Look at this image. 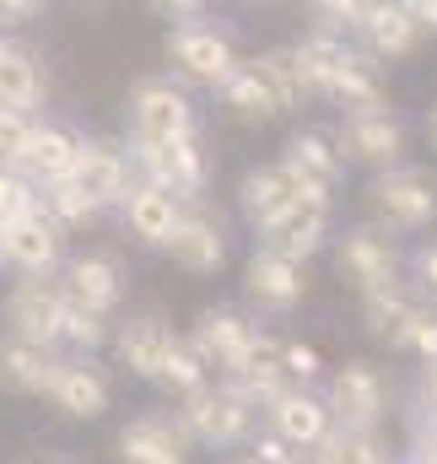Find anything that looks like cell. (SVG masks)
I'll return each instance as SVG.
<instances>
[{
	"mask_svg": "<svg viewBox=\"0 0 437 464\" xmlns=\"http://www.w3.org/2000/svg\"><path fill=\"white\" fill-rule=\"evenodd\" d=\"M60 362H65V351L27 346V341L0 335V389L5 394H22V400H49Z\"/></svg>",
	"mask_w": 437,
	"mask_h": 464,
	"instance_id": "cell-24",
	"label": "cell"
},
{
	"mask_svg": "<svg viewBox=\"0 0 437 464\" xmlns=\"http://www.w3.org/2000/svg\"><path fill=\"white\" fill-rule=\"evenodd\" d=\"M49 405L71 421H103L113 405V383L109 372L92 362V356H65L60 372H54V389H49Z\"/></svg>",
	"mask_w": 437,
	"mask_h": 464,
	"instance_id": "cell-17",
	"label": "cell"
},
{
	"mask_svg": "<svg viewBox=\"0 0 437 464\" xmlns=\"http://www.w3.org/2000/svg\"><path fill=\"white\" fill-rule=\"evenodd\" d=\"M335 276L367 303V297H384L394 286H405V254L394 243V232L384 227H351L335 237Z\"/></svg>",
	"mask_w": 437,
	"mask_h": 464,
	"instance_id": "cell-2",
	"label": "cell"
},
{
	"mask_svg": "<svg viewBox=\"0 0 437 464\" xmlns=\"http://www.w3.org/2000/svg\"><path fill=\"white\" fill-rule=\"evenodd\" d=\"M119 211H124V232H130L141 248H168V237L184 222V200H173V195L157 189V184H130V195H124Z\"/></svg>",
	"mask_w": 437,
	"mask_h": 464,
	"instance_id": "cell-25",
	"label": "cell"
},
{
	"mask_svg": "<svg viewBox=\"0 0 437 464\" xmlns=\"http://www.w3.org/2000/svg\"><path fill=\"white\" fill-rule=\"evenodd\" d=\"M405 351H411V356H422V367H432V362H437V308H432V303H427V308H422V319L411 324Z\"/></svg>",
	"mask_w": 437,
	"mask_h": 464,
	"instance_id": "cell-38",
	"label": "cell"
},
{
	"mask_svg": "<svg viewBox=\"0 0 437 464\" xmlns=\"http://www.w3.org/2000/svg\"><path fill=\"white\" fill-rule=\"evenodd\" d=\"M243 297H248L259 314H292V308L308 297V276H303V265L254 248L248 265H243Z\"/></svg>",
	"mask_w": 437,
	"mask_h": 464,
	"instance_id": "cell-20",
	"label": "cell"
},
{
	"mask_svg": "<svg viewBox=\"0 0 437 464\" xmlns=\"http://www.w3.org/2000/svg\"><path fill=\"white\" fill-rule=\"evenodd\" d=\"M329 411H325V394L314 389H286L265 405V432H276L292 454H314L319 443L329 438Z\"/></svg>",
	"mask_w": 437,
	"mask_h": 464,
	"instance_id": "cell-18",
	"label": "cell"
},
{
	"mask_svg": "<svg viewBox=\"0 0 437 464\" xmlns=\"http://www.w3.org/2000/svg\"><path fill=\"white\" fill-rule=\"evenodd\" d=\"M297 459H303V454H292L276 432H254V438H248V459L243 464H297Z\"/></svg>",
	"mask_w": 437,
	"mask_h": 464,
	"instance_id": "cell-40",
	"label": "cell"
},
{
	"mask_svg": "<svg viewBox=\"0 0 437 464\" xmlns=\"http://www.w3.org/2000/svg\"><path fill=\"white\" fill-rule=\"evenodd\" d=\"M33 16H44V5H38V0H0V33H5V27L33 22Z\"/></svg>",
	"mask_w": 437,
	"mask_h": 464,
	"instance_id": "cell-43",
	"label": "cell"
},
{
	"mask_svg": "<svg viewBox=\"0 0 437 464\" xmlns=\"http://www.w3.org/2000/svg\"><path fill=\"white\" fill-rule=\"evenodd\" d=\"M265 60V71L276 76V87H281V103H286V114H297L314 92H308V82H303V65H297V54H292V44H281V49H270V54H259Z\"/></svg>",
	"mask_w": 437,
	"mask_h": 464,
	"instance_id": "cell-33",
	"label": "cell"
},
{
	"mask_svg": "<svg viewBox=\"0 0 437 464\" xmlns=\"http://www.w3.org/2000/svg\"><path fill=\"white\" fill-rule=\"evenodd\" d=\"M98 211H109V206H124V195H130V184H135V173H130V157H124V140H109V135H82V146H76V162H71V173H65Z\"/></svg>",
	"mask_w": 437,
	"mask_h": 464,
	"instance_id": "cell-9",
	"label": "cell"
},
{
	"mask_svg": "<svg viewBox=\"0 0 437 464\" xmlns=\"http://www.w3.org/2000/svg\"><path fill=\"white\" fill-rule=\"evenodd\" d=\"M0 265L16 270V276H60L65 232L49 222V211H33V217L0 227Z\"/></svg>",
	"mask_w": 437,
	"mask_h": 464,
	"instance_id": "cell-13",
	"label": "cell"
},
{
	"mask_svg": "<svg viewBox=\"0 0 437 464\" xmlns=\"http://www.w3.org/2000/svg\"><path fill=\"white\" fill-rule=\"evenodd\" d=\"M162 254H168L179 270H189V276H217L221 265H227V227H221V217H211L200 200L184 206V222L168 237Z\"/></svg>",
	"mask_w": 437,
	"mask_h": 464,
	"instance_id": "cell-21",
	"label": "cell"
},
{
	"mask_svg": "<svg viewBox=\"0 0 437 464\" xmlns=\"http://www.w3.org/2000/svg\"><path fill=\"white\" fill-rule=\"evenodd\" d=\"M49 98V76H44V60L22 44H5L0 49V109H16V114H38V103Z\"/></svg>",
	"mask_w": 437,
	"mask_h": 464,
	"instance_id": "cell-27",
	"label": "cell"
},
{
	"mask_svg": "<svg viewBox=\"0 0 437 464\" xmlns=\"http://www.w3.org/2000/svg\"><path fill=\"white\" fill-rule=\"evenodd\" d=\"M276 162H281L286 179L297 184V200H329V206H335V189H340L345 168H340L335 140H329L325 130H297V135L281 146Z\"/></svg>",
	"mask_w": 437,
	"mask_h": 464,
	"instance_id": "cell-12",
	"label": "cell"
},
{
	"mask_svg": "<svg viewBox=\"0 0 437 464\" xmlns=\"http://www.w3.org/2000/svg\"><path fill=\"white\" fill-rule=\"evenodd\" d=\"M173 324L157 314V308H141V314H130V319H119L113 324V356H119V367L130 372V378H141V383H157L162 378V362H168V351H173Z\"/></svg>",
	"mask_w": 437,
	"mask_h": 464,
	"instance_id": "cell-14",
	"label": "cell"
},
{
	"mask_svg": "<svg viewBox=\"0 0 437 464\" xmlns=\"http://www.w3.org/2000/svg\"><path fill=\"white\" fill-rule=\"evenodd\" d=\"M427 135H432V140H437V109H432V119H427Z\"/></svg>",
	"mask_w": 437,
	"mask_h": 464,
	"instance_id": "cell-45",
	"label": "cell"
},
{
	"mask_svg": "<svg viewBox=\"0 0 437 464\" xmlns=\"http://www.w3.org/2000/svg\"><path fill=\"white\" fill-rule=\"evenodd\" d=\"M389 464H405V459H389Z\"/></svg>",
	"mask_w": 437,
	"mask_h": 464,
	"instance_id": "cell-46",
	"label": "cell"
},
{
	"mask_svg": "<svg viewBox=\"0 0 437 464\" xmlns=\"http://www.w3.org/2000/svg\"><path fill=\"white\" fill-rule=\"evenodd\" d=\"M44 211H49V222H54L60 232H76V227H87V222H98V217H103V211H98V206H92L71 179H60V184H49V189H44Z\"/></svg>",
	"mask_w": 437,
	"mask_h": 464,
	"instance_id": "cell-32",
	"label": "cell"
},
{
	"mask_svg": "<svg viewBox=\"0 0 437 464\" xmlns=\"http://www.w3.org/2000/svg\"><path fill=\"white\" fill-rule=\"evenodd\" d=\"M373 227L384 232H416V227H432L437 217V173L432 168H416V162H400L389 173L373 179Z\"/></svg>",
	"mask_w": 437,
	"mask_h": 464,
	"instance_id": "cell-6",
	"label": "cell"
},
{
	"mask_svg": "<svg viewBox=\"0 0 437 464\" xmlns=\"http://www.w3.org/2000/svg\"><path fill=\"white\" fill-rule=\"evenodd\" d=\"M325 411L345 432H378V421L389 416V372L367 356L335 367L325 383Z\"/></svg>",
	"mask_w": 437,
	"mask_h": 464,
	"instance_id": "cell-5",
	"label": "cell"
},
{
	"mask_svg": "<svg viewBox=\"0 0 437 464\" xmlns=\"http://www.w3.org/2000/svg\"><path fill=\"white\" fill-rule=\"evenodd\" d=\"M76 146H82V135H76L71 124H60V119H38L33 135H27V151H22L16 173H22L27 184H38V195H44L49 184H60V179L71 173Z\"/></svg>",
	"mask_w": 437,
	"mask_h": 464,
	"instance_id": "cell-23",
	"label": "cell"
},
{
	"mask_svg": "<svg viewBox=\"0 0 437 464\" xmlns=\"http://www.w3.org/2000/svg\"><path fill=\"white\" fill-rule=\"evenodd\" d=\"M405 5H411V16H416L422 38H427V33L437 38V0H405Z\"/></svg>",
	"mask_w": 437,
	"mask_h": 464,
	"instance_id": "cell-44",
	"label": "cell"
},
{
	"mask_svg": "<svg viewBox=\"0 0 437 464\" xmlns=\"http://www.w3.org/2000/svg\"><path fill=\"white\" fill-rule=\"evenodd\" d=\"M65 308H71V303H65L60 276H16V281H11V292L0 297V330H5L11 341L60 351Z\"/></svg>",
	"mask_w": 437,
	"mask_h": 464,
	"instance_id": "cell-4",
	"label": "cell"
},
{
	"mask_svg": "<svg viewBox=\"0 0 437 464\" xmlns=\"http://www.w3.org/2000/svg\"><path fill=\"white\" fill-rule=\"evenodd\" d=\"M308 464H389V454H384V438H378V432L329 427V438L308 454Z\"/></svg>",
	"mask_w": 437,
	"mask_h": 464,
	"instance_id": "cell-30",
	"label": "cell"
},
{
	"mask_svg": "<svg viewBox=\"0 0 437 464\" xmlns=\"http://www.w3.org/2000/svg\"><path fill=\"white\" fill-rule=\"evenodd\" d=\"M422 297H416V286H394V292H384V297H367L362 303V324H367V335L373 341H384V346L405 351V335H411V324L422 319Z\"/></svg>",
	"mask_w": 437,
	"mask_h": 464,
	"instance_id": "cell-29",
	"label": "cell"
},
{
	"mask_svg": "<svg viewBox=\"0 0 437 464\" xmlns=\"http://www.w3.org/2000/svg\"><path fill=\"white\" fill-rule=\"evenodd\" d=\"M281 367H286L292 389H314V383L325 378V356H319V346H308V341H286V335H281Z\"/></svg>",
	"mask_w": 437,
	"mask_h": 464,
	"instance_id": "cell-36",
	"label": "cell"
},
{
	"mask_svg": "<svg viewBox=\"0 0 437 464\" xmlns=\"http://www.w3.org/2000/svg\"><path fill=\"white\" fill-rule=\"evenodd\" d=\"M329 103H340L345 114H384L389 109V76H384V65L367 54V49H345L340 54V65L329 71V87H325Z\"/></svg>",
	"mask_w": 437,
	"mask_h": 464,
	"instance_id": "cell-19",
	"label": "cell"
},
{
	"mask_svg": "<svg viewBox=\"0 0 437 464\" xmlns=\"http://www.w3.org/2000/svg\"><path fill=\"white\" fill-rule=\"evenodd\" d=\"M217 98L238 124H270V119L286 114L281 87H276V76L265 71V60H243V65L217 87Z\"/></svg>",
	"mask_w": 437,
	"mask_h": 464,
	"instance_id": "cell-22",
	"label": "cell"
},
{
	"mask_svg": "<svg viewBox=\"0 0 437 464\" xmlns=\"http://www.w3.org/2000/svg\"><path fill=\"white\" fill-rule=\"evenodd\" d=\"M416 44H422V27H416L411 5L367 0V22H362V33H356V49H367V54L384 65V60H405Z\"/></svg>",
	"mask_w": 437,
	"mask_h": 464,
	"instance_id": "cell-26",
	"label": "cell"
},
{
	"mask_svg": "<svg viewBox=\"0 0 437 464\" xmlns=\"http://www.w3.org/2000/svg\"><path fill=\"white\" fill-rule=\"evenodd\" d=\"M335 157H340V168H373V173H389V168H400V157H405V124L389 114H340L335 124Z\"/></svg>",
	"mask_w": 437,
	"mask_h": 464,
	"instance_id": "cell-8",
	"label": "cell"
},
{
	"mask_svg": "<svg viewBox=\"0 0 437 464\" xmlns=\"http://www.w3.org/2000/svg\"><path fill=\"white\" fill-rule=\"evenodd\" d=\"M292 200H297V184L286 179V168H281V162L248 168V173H243V184H238V206H243V217H248V227H254V232L265 227V222H276Z\"/></svg>",
	"mask_w": 437,
	"mask_h": 464,
	"instance_id": "cell-28",
	"label": "cell"
},
{
	"mask_svg": "<svg viewBox=\"0 0 437 464\" xmlns=\"http://www.w3.org/2000/svg\"><path fill=\"white\" fill-rule=\"evenodd\" d=\"M411 270H416V297L422 303H437V237H427L411 254Z\"/></svg>",
	"mask_w": 437,
	"mask_h": 464,
	"instance_id": "cell-39",
	"label": "cell"
},
{
	"mask_svg": "<svg viewBox=\"0 0 437 464\" xmlns=\"http://www.w3.org/2000/svg\"><path fill=\"white\" fill-rule=\"evenodd\" d=\"M173 416L184 421V432H189L195 449H238V443H248L259 432V411L238 389H227L221 378L206 383V389H195L189 400H179Z\"/></svg>",
	"mask_w": 437,
	"mask_h": 464,
	"instance_id": "cell-3",
	"label": "cell"
},
{
	"mask_svg": "<svg viewBox=\"0 0 437 464\" xmlns=\"http://www.w3.org/2000/svg\"><path fill=\"white\" fill-rule=\"evenodd\" d=\"M405 464H437V427L411 421V449H405Z\"/></svg>",
	"mask_w": 437,
	"mask_h": 464,
	"instance_id": "cell-42",
	"label": "cell"
},
{
	"mask_svg": "<svg viewBox=\"0 0 437 464\" xmlns=\"http://www.w3.org/2000/svg\"><path fill=\"white\" fill-rule=\"evenodd\" d=\"M0 49H5V38H0Z\"/></svg>",
	"mask_w": 437,
	"mask_h": 464,
	"instance_id": "cell-47",
	"label": "cell"
},
{
	"mask_svg": "<svg viewBox=\"0 0 437 464\" xmlns=\"http://www.w3.org/2000/svg\"><path fill=\"white\" fill-rule=\"evenodd\" d=\"M416 421L437 427V362L422 367V378H416Z\"/></svg>",
	"mask_w": 437,
	"mask_h": 464,
	"instance_id": "cell-41",
	"label": "cell"
},
{
	"mask_svg": "<svg viewBox=\"0 0 437 464\" xmlns=\"http://www.w3.org/2000/svg\"><path fill=\"white\" fill-rule=\"evenodd\" d=\"M329 200H292L276 222L259 227V248L276 254V259H292V265H308L319 248L329 243Z\"/></svg>",
	"mask_w": 437,
	"mask_h": 464,
	"instance_id": "cell-16",
	"label": "cell"
},
{
	"mask_svg": "<svg viewBox=\"0 0 437 464\" xmlns=\"http://www.w3.org/2000/svg\"><path fill=\"white\" fill-rule=\"evenodd\" d=\"M33 124H38V114H16V109H0V168H16V162H22Z\"/></svg>",
	"mask_w": 437,
	"mask_h": 464,
	"instance_id": "cell-37",
	"label": "cell"
},
{
	"mask_svg": "<svg viewBox=\"0 0 437 464\" xmlns=\"http://www.w3.org/2000/svg\"><path fill=\"white\" fill-rule=\"evenodd\" d=\"M259 335H265V324H254V319L238 314V308H200V314H195V330H189L184 341L200 351V362H206L211 372L227 378L248 351L259 346Z\"/></svg>",
	"mask_w": 437,
	"mask_h": 464,
	"instance_id": "cell-10",
	"label": "cell"
},
{
	"mask_svg": "<svg viewBox=\"0 0 437 464\" xmlns=\"http://www.w3.org/2000/svg\"><path fill=\"white\" fill-rule=\"evenodd\" d=\"M113 341L109 319H92L82 308H65V330H60V346H71V356H98Z\"/></svg>",
	"mask_w": 437,
	"mask_h": 464,
	"instance_id": "cell-34",
	"label": "cell"
},
{
	"mask_svg": "<svg viewBox=\"0 0 437 464\" xmlns=\"http://www.w3.org/2000/svg\"><path fill=\"white\" fill-rule=\"evenodd\" d=\"M297 464H308V459H297Z\"/></svg>",
	"mask_w": 437,
	"mask_h": 464,
	"instance_id": "cell-48",
	"label": "cell"
},
{
	"mask_svg": "<svg viewBox=\"0 0 437 464\" xmlns=\"http://www.w3.org/2000/svg\"><path fill=\"white\" fill-rule=\"evenodd\" d=\"M206 383H211V367L200 362V351L179 335V341H173V351H168V362H162L157 389H168L173 400H189V394H195V389H206Z\"/></svg>",
	"mask_w": 437,
	"mask_h": 464,
	"instance_id": "cell-31",
	"label": "cell"
},
{
	"mask_svg": "<svg viewBox=\"0 0 437 464\" xmlns=\"http://www.w3.org/2000/svg\"><path fill=\"white\" fill-rule=\"evenodd\" d=\"M124 146H179V140H195L200 135V114H195V98L173 82V76H146L130 87L124 98Z\"/></svg>",
	"mask_w": 437,
	"mask_h": 464,
	"instance_id": "cell-1",
	"label": "cell"
},
{
	"mask_svg": "<svg viewBox=\"0 0 437 464\" xmlns=\"http://www.w3.org/2000/svg\"><path fill=\"white\" fill-rule=\"evenodd\" d=\"M33 211H44L38 184H27L16 168H0V227H11V222H22Z\"/></svg>",
	"mask_w": 437,
	"mask_h": 464,
	"instance_id": "cell-35",
	"label": "cell"
},
{
	"mask_svg": "<svg viewBox=\"0 0 437 464\" xmlns=\"http://www.w3.org/2000/svg\"><path fill=\"white\" fill-rule=\"evenodd\" d=\"M168 60L179 65V76L184 82H200V87H221L243 60H238V44H232V33L211 22V11L206 16H195V22H179V27H168Z\"/></svg>",
	"mask_w": 437,
	"mask_h": 464,
	"instance_id": "cell-7",
	"label": "cell"
},
{
	"mask_svg": "<svg viewBox=\"0 0 437 464\" xmlns=\"http://www.w3.org/2000/svg\"><path fill=\"white\" fill-rule=\"evenodd\" d=\"M60 286H65V303L92 319H113L124 303V270L113 254H71L60 270Z\"/></svg>",
	"mask_w": 437,
	"mask_h": 464,
	"instance_id": "cell-15",
	"label": "cell"
},
{
	"mask_svg": "<svg viewBox=\"0 0 437 464\" xmlns=\"http://www.w3.org/2000/svg\"><path fill=\"white\" fill-rule=\"evenodd\" d=\"M119 464H189L195 443L173 411H141L119 427Z\"/></svg>",
	"mask_w": 437,
	"mask_h": 464,
	"instance_id": "cell-11",
	"label": "cell"
}]
</instances>
